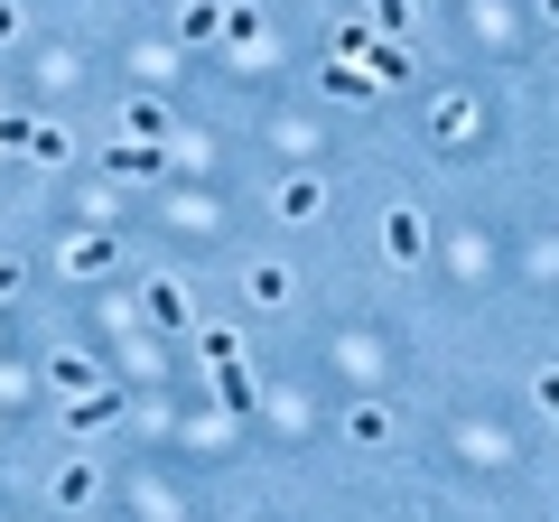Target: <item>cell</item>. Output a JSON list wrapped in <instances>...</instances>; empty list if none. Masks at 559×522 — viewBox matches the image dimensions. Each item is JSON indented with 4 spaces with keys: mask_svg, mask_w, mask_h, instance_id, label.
<instances>
[{
    "mask_svg": "<svg viewBox=\"0 0 559 522\" xmlns=\"http://www.w3.org/2000/svg\"><path fill=\"white\" fill-rule=\"evenodd\" d=\"M112 420H121V392H112V382H94V392H75V411H66V429H75V439H103Z\"/></svg>",
    "mask_w": 559,
    "mask_h": 522,
    "instance_id": "6da1fadb",
    "label": "cell"
},
{
    "mask_svg": "<svg viewBox=\"0 0 559 522\" xmlns=\"http://www.w3.org/2000/svg\"><path fill=\"white\" fill-rule=\"evenodd\" d=\"M66 271H75V281H103V271H112V234H75L66 242Z\"/></svg>",
    "mask_w": 559,
    "mask_h": 522,
    "instance_id": "7a4b0ae2",
    "label": "cell"
},
{
    "mask_svg": "<svg viewBox=\"0 0 559 522\" xmlns=\"http://www.w3.org/2000/svg\"><path fill=\"white\" fill-rule=\"evenodd\" d=\"M364 75H373V84H401V75H411V47H392V38L373 28V38H364Z\"/></svg>",
    "mask_w": 559,
    "mask_h": 522,
    "instance_id": "3957f363",
    "label": "cell"
},
{
    "mask_svg": "<svg viewBox=\"0 0 559 522\" xmlns=\"http://www.w3.org/2000/svg\"><path fill=\"white\" fill-rule=\"evenodd\" d=\"M419 242H429V234H419V215H411V205H392V215H382V252H392V261H419Z\"/></svg>",
    "mask_w": 559,
    "mask_h": 522,
    "instance_id": "277c9868",
    "label": "cell"
},
{
    "mask_svg": "<svg viewBox=\"0 0 559 522\" xmlns=\"http://www.w3.org/2000/svg\"><path fill=\"white\" fill-rule=\"evenodd\" d=\"M429 131H439V150L476 141V103H466V94H448V103H439V121H429Z\"/></svg>",
    "mask_w": 559,
    "mask_h": 522,
    "instance_id": "5b68a950",
    "label": "cell"
},
{
    "mask_svg": "<svg viewBox=\"0 0 559 522\" xmlns=\"http://www.w3.org/2000/svg\"><path fill=\"white\" fill-rule=\"evenodd\" d=\"M318 205H326V187H318V178H280V215H289V224H308Z\"/></svg>",
    "mask_w": 559,
    "mask_h": 522,
    "instance_id": "8992f818",
    "label": "cell"
},
{
    "mask_svg": "<svg viewBox=\"0 0 559 522\" xmlns=\"http://www.w3.org/2000/svg\"><path fill=\"white\" fill-rule=\"evenodd\" d=\"M150 318H159V327H187L197 308H187V289H178V281H150Z\"/></svg>",
    "mask_w": 559,
    "mask_h": 522,
    "instance_id": "52a82bcc",
    "label": "cell"
},
{
    "mask_svg": "<svg viewBox=\"0 0 559 522\" xmlns=\"http://www.w3.org/2000/svg\"><path fill=\"white\" fill-rule=\"evenodd\" d=\"M215 402L224 411H252V373H242V364H215Z\"/></svg>",
    "mask_w": 559,
    "mask_h": 522,
    "instance_id": "ba28073f",
    "label": "cell"
},
{
    "mask_svg": "<svg viewBox=\"0 0 559 522\" xmlns=\"http://www.w3.org/2000/svg\"><path fill=\"white\" fill-rule=\"evenodd\" d=\"M112 168H121V178H150V168H159V141H121Z\"/></svg>",
    "mask_w": 559,
    "mask_h": 522,
    "instance_id": "9c48e42d",
    "label": "cell"
},
{
    "mask_svg": "<svg viewBox=\"0 0 559 522\" xmlns=\"http://www.w3.org/2000/svg\"><path fill=\"white\" fill-rule=\"evenodd\" d=\"M57 503H66V513H84V503H94V466H66V476H57Z\"/></svg>",
    "mask_w": 559,
    "mask_h": 522,
    "instance_id": "30bf717a",
    "label": "cell"
},
{
    "mask_svg": "<svg viewBox=\"0 0 559 522\" xmlns=\"http://www.w3.org/2000/svg\"><path fill=\"white\" fill-rule=\"evenodd\" d=\"M252 299H261V308L289 299V271H280V261H261V271H252Z\"/></svg>",
    "mask_w": 559,
    "mask_h": 522,
    "instance_id": "8fae6325",
    "label": "cell"
},
{
    "mask_svg": "<svg viewBox=\"0 0 559 522\" xmlns=\"http://www.w3.org/2000/svg\"><path fill=\"white\" fill-rule=\"evenodd\" d=\"M47 373H57V392H94V364H84V355H57Z\"/></svg>",
    "mask_w": 559,
    "mask_h": 522,
    "instance_id": "7c38bea8",
    "label": "cell"
},
{
    "mask_svg": "<svg viewBox=\"0 0 559 522\" xmlns=\"http://www.w3.org/2000/svg\"><path fill=\"white\" fill-rule=\"evenodd\" d=\"M121 112H131V141H159V121H168L150 94H140V103H121Z\"/></svg>",
    "mask_w": 559,
    "mask_h": 522,
    "instance_id": "4fadbf2b",
    "label": "cell"
},
{
    "mask_svg": "<svg viewBox=\"0 0 559 522\" xmlns=\"http://www.w3.org/2000/svg\"><path fill=\"white\" fill-rule=\"evenodd\" d=\"M224 38H242V47L261 38V10H252V0H234V10H224Z\"/></svg>",
    "mask_w": 559,
    "mask_h": 522,
    "instance_id": "5bb4252c",
    "label": "cell"
},
{
    "mask_svg": "<svg viewBox=\"0 0 559 522\" xmlns=\"http://www.w3.org/2000/svg\"><path fill=\"white\" fill-rule=\"evenodd\" d=\"M345 429H355V439H364V448H382V439H392V420H382V411H373V402H364V411H355V420H345Z\"/></svg>",
    "mask_w": 559,
    "mask_h": 522,
    "instance_id": "9a60e30c",
    "label": "cell"
},
{
    "mask_svg": "<svg viewBox=\"0 0 559 522\" xmlns=\"http://www.w3.org/2000/svg\"><path fill=\"white\" fill-rule=\"evenodd\" d=\"M373 28H392V38H401V28H411V0H373Z\"/></svg>",
    "mask_w": 559,
    "mask_h": 522,
    "instance_id": "2e32d148",
    "label": "cell"
},
{
    "mask_svg": "<svg viewBox=\"0 0 559 522\" xmlns=\"http://www.w3.org/2000/svg\"><path fill=\"white\" fill-rule=\"evenodd\" d=\"M10 289H20V271H10V261H0V299H10Z\"/></svg>",
    "mask_w": 559,
    "mask_h": 522,
    "instance_id": "e0dca14e",
    "label": "cell"
},
{
    "mask_svg": "<svg viewBox=\"0 0 559 522\" xmlns=\"http://www.w3.org/2000/svg\"><path fill=\"white\" fill-rule=\"evenodd\" d=\"M540 10H550V20H559V0H540Z\"/></svg>",
    "mask_w": 559,
    "mask_h": 522,
    "instance_id": "ac0fdd59",
    "label": "cell"
}]
</instances>
